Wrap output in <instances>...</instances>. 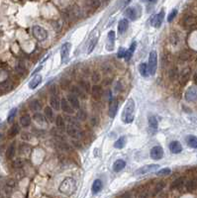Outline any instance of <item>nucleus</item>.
I'll use <instances>...</instances> for the list:
<instances>
[{
    "mask_svg": "<svg viewBox=\"0 0 197 198\" xmlns=\"http://www.w3.org/2000/svg\"><path fill=\"white\" fill-rule=\"evenodd\" d=\"M135 109H136V103L133 98H129L126 104L124 106L123 112L121 115L122 122L125 124H130L134 121L135 117Z\"/></svg>",
    "mask_w": 197,
    "mask_h": 198,
    "instance_id": "obj_1",
    "label": "nucleus"
},
{
    "mask_svg": "<svg viewBox=\"0 0 197 198\" xmlns=\"http://www.w3.org/2000/svg\"><path fill=\"white\" fill-rule=\"evenodd\" d=\"M58 191L66 196H70L76 191V181L72 177H66L61 182Z\"/></svg>",
    "mask_w": 197,
    "mask_h": 198,
    "instance_id": "obj_2",
    "label": "nucleus"
},
{
    "mask_svg": "<svg viewBox=\"0 0 197 198\" xmlns=\"http://www.w3.org/2000/svg\"><path fill=\"white\" fill-rule=\"evenodd\" d=\"M157 69V54L156 51H152L149 55L148 69L151 75H155Z\"/></svg>",
    "mask_w": 197,
    "mask_h": 198,
    "instance_id": "obj_3",
    "label": "nucleus"
},
{
    "mask_svg": "<svg viewBox=\"0 0 197 198\" xmlns=\"http://www.w3.org/2000/svg\"><path fill=\"white\" fill-rule=\"evenodd\" d=\"M32 33H33V36L35 37V39H37L38 41H45L48 38V32L47 30H45L44 28L41 27V26H34L32 28Z\"/></svg>",
    "mask_w": 197,
    "mask_h": 198,
    "instance_id": "obj_4",
    "label": "nucleus"
},
{
    "mask_svg": "<svg viewBox=\"0 0 197 198\" xmlns=\"http://www.w3.org/2000/svg\"><path fill=\"white\" fill-rule=\"evenodd\" d=\"M66 133H68L69 136H70L72 138H74V139H77V140L82 137L80 126L68 124V126H66Z\"/></svg>",
    "mask_w": 197,
    "mask_h": 198,
    "instance_id": "obj_5",
    "label": "nucleus"
},
{
    "mask_svg": "<svg viewBox=\"0 0 197 198\" xmlns=\"http://www.w3.org/2000/svg\"><path fill=\"white\" fill-rule=\"evenodd\" d=\"M70 48H72V44L70 43H65L62 44L61 47V62L65 63L69 61V53H70Z\"/></svg>",
    "mask_w": 197,
    "mask_h": 198,
    "instance_id": "obj_6",
    "label": "nucleus"
},
{
    "mask_svg": "<svg viewBox=\"0 0 197 198\" xmlns=\"http://www.w3.org/2000/svg\"><path fill=\"white\" fill-rule=\"evenodd\" d=\"M160 168L159 164H148V165H144L140 168L139 169H137L135 171V175H143V174H147V173H151L156 171V170Z\"/></svg>",
    "mask_w": 197,
    "mask_h": 198,
    "instance_id": "obj_7",
    "label": "nucleus"
},
{
    "mask_svg": "<svg viewBox=\"0 0 197 198\" xmlns=\"http://www.w3.org/2000/svg\"><path fill=\"white\" fill-rule=\"evenodd\" d=\"M182 25L185 29H192L197 25V17L195 15H186L183 18Z\"/></svg>",
    "mask_w": 197,
    "mask_h": 198,
    "instance_id": "obj_8",
    "label": "nucleus"
},
{
    "mask_svg": "<svg viewBox=\"0 0 197 198\" xmlns=\"http://www.w3.org/2000/svg\"><path fill=\"white\" fill-rule=\"evenodd\" d=\"M150 156H151V157L155 161L161 160V158L164 157V150H163V148L160 147V146L153 147V148H152L151 152H150Z\"/></svg>",
    "mask_w": 197,
    "mask_h": 198,
    "instance_id": "obj_9",
    "label": "nucleus"
},
{
    "mask_svg": "<svg viewBox=\"0 0 197 198\" xmlns=\"http://www.w3.org/2000/svg\"><path fill=\"white\" fill-rule=\"evenodd\" d=\"M164 10H161L160 13L156 14L151 20V24L153 27L155 28H160L161 26L164 21Z\"/></svg>",
    "mask_w": 197,
    "mask_h": 198,
    "instance_id": "obj_10",
    "label": "nucleus"
},
{
    "mask_svg": "<svg viewBox=\"0 0 197 198\" xmlns=\"http://www.w3.org/2000/svg\"><path fill=\"white\" fill-rule=\"evenodd\" d=\"M115 48V32L109 31L107 35V44H106V50L112 51Z\"/></svg>",
    "mask_w": 197,
    "mask_h": 198,
    "instance_id": "obj_11",
    "label": "nucleus"
},
{
    "mask_svg": "<svg viewBox=\"0 0 197 198\" xmlns=\"http://www.w3.org/2000/svg\"><path fill=\"white\" fill-rule=\"evenodd\" d=\"M185 99L187 102H194L197 100V88L196 87H189L185 92Z\"/></svg>",
    "mask_w": 197,
    "mask_h": 198,
    "instance_id": "obj_12",
    "label": "nucleus"
},
{
    "mask_svg": "<svg viewBox=\"0 0 197 198\" xmlns=\"http://www.w3.org/2000/svg\"><path fill=\"white\" fill-rule=\"evenodd\" d=\"M117 110H118V101L116 99L110 100L109 108H108V116L110 118H115L116 114H117Z\"/></svg>",
    "mask_w": 197,
    "mask_h": 198,
    "instance_id": "obj_13",
    "label": "nucleus"
},
{
    "mask_svg": "<svg viewBox=\"0 0 197 198\" xmlns=\"http://www.w3.org/2000/svg\"><path fill=\"white\" fill-rule=\"evenodd\" d=\"M90 92H91L92 98L95 99V100H100V98L102 97V95H103V90H102L101 87L97 84L93 85L91 88H90Z\"/></svg>",
    "mask_w": 197,
    "mask_h": 198,
    "instance_id": "obj_14",
    "label": "nucleus"
},
{
    "mask_svg": "<svg viewBox=\"0 0 197 198\" xmlns=\"http://www.w3.org/2000/svg\"><path fill=\"white\" fill-rule=\"evenodd\" d=\"M190 72H191V69L187 67V69H184L181 73L179 75V83L181 85H185L189 80V77H190Z\"/></svg>",
    "mask_w": 197,
    "mask_h": 198,
    "instance_id": "obj_15",
    "label": "nucleus"
},
{
    "mask_svg": "<svg viewBox=\"0 0 197 198\" xmlns=\"http://www.w3.org/2000/svg\"><path fill=\"white\" fill-rule=\"evenodd\" d=\"M124 15L132 21H135L138 18V10L136 9V7H128L125 9Z\"/></svg>",
    "mask_w": 197,
    "mask_h": 198,
    "instance_id": "obj_16",
    "label": "nucleus"
},
{
    "mask_svg": "<svg viewBox=\"0 0 197 198\" xmlns=\"http://www.w3.org/2000/svg\"><path fill=\"white\" fill-rule=\"evenodd\" d=\"M61 108L66 114H70V115H72V114L74 113V109L72 107V105H70L69 103L68 99H65V98H62V100H61Z\"/></svg>",
    "mask_w": 197,
    "mask_h": 198,
    "instance_id": "obj_17",
    "label": "nucleus"
},
{
    "mask_svg": "<svg viewBox=\"0 0 197 198\" xmlns=\"http://www.w3.org/2000/svg\"><path fill=\"white\" fill-rule=\"evenodd\" d=\"M68 101L70 105H72V107L73 109H79L80 108V103H79V99H78V97L76 96V95H74V94H69V96H68Z\"/></svg>",
    "mask_w": 197,
    "mask_h": 198,
    "instance_id": "obj_18",
    "label": "nucleus"
},
{
    "mask_svg": "<svg viewBox=\"0 0 197 198\" xmlns=\"http://www.w3.org/2000/svg\"><path fill=\"white\" fill-rule=\"evenodd\" d=\"M50 105L53 109L58 111L61 109V100L58 97L57 94H52V96L50 98Z\"/></svg>",
    "mask_w": 197,
    "mask_h": 198,
    "instance_id": "obj_19",
    "label": "nucleus"
},
{
    "mask_svg": "<svg viewBox=\"0 0 197 198\" xmlns=\"http://www.w3.org/2000/svg\"><path fill=\"white\" fill-rule=\"evenodd\" d=\"M169 150L172 154H180L182 152V146L178 141H172L169 144Z\"/></svg>",
    "mask_w": 197,
    "mask_h": 198,
    "instance_id": "obj_20",
    "label": "nucleus"
},
{
    "mask_svg": "<svg viewBox=\"0 0 197 198\" xmlns=\"http://www.w3.org/2000/svg\"><path fill=\"white\" fill-rule=\"evenodd\" d=\"M129 28V21L127 19H121L118 23V33L123 35Z\"/></svg>",
    "mask_w": 197,
    "mask_h": 198,
    "instance_id": "obj_21",
    "label": "nucleus"
},
{
    "mask_svg": "<svg viewBox=\"0 0 197 198\" xmlns=\"http://www.w3.org/2000/svg\"><path fill=\"white\" fill-rule=\"evenodd\" d=\"M34 120H35V122L37 123L38 125H40V126H47V118L45 117V115H43V114H40V113H35L34 114Z\"/></svg>",
    "mask_w": 197,
    "mask_h": 198,
    "instance_id": "obj_22",
    "label": "nucleus"
},
{
    "mask_svg": "<svg viewBox=\"0 0 197 198\" xmlns=\"http://www.w3.org/2000/svg\"><path fill=\"white\" fill-rule=\"evenodd\" d=\"M42 82V75L40 74H37L32 78V80H30L29 82V88L30 89H35L41 84Z\"/></svg>",
    "mask_w": 197,
    "mask_h": 198,
    "instance_id": "obj_23",
    "label": "nucleus"
},
{
    "mask_svg": "<svg viewBox=\"0 0 197 198\" xmlns=\"http://www.w3.org/2000/svg\"><path fill=\"white\" fill-rule=\"evenodd\" d=\"M126 166V161L124 160H117L113 164V170L115 172H120L121 170H123Z\"/></svg>",
    "mask_w": 197,
    "mask_h": 198,
    "instance_id": "obj_24",
    "label": "nucleus"
},
{
    "mask_svg": "<svg viewBox=\"0 0 197 198\" xmlns=\"http://www.w3.org/2000/svg\"><path fill=\"white\" fill-rule=\"evenodd\" d=\"M136 48H137V43L136 42H133L131 44V46H130L129 50L126 51V54H125L124 58L127 62L130 61V59H131V58L133 57V55H134V53H135V51H136Z\"/></svg>",
    "mask_w": 197,
    "mask_h": 198,
    "instance_id": "obj_25",
    "label": "nucleus"
},
{
    "mask_svg": "<svg viewBox=\"0 0 197 198\" xmlns=\"http://www.w3.org/2000/svg\"><path fill=\"white\" fill-rule=\"evenodd\" d=\"M148 123H149V127L150 129L153 130V131H157V127H159V121L156 116H150L148 118Z\"/></svg>",
    "mask_w": 197,
    "mask_h": 198,
    "instance_id": "obj_26",
    "label": "nucleus"
},
{
    "mask_svg": "<svg viewBox=\"0 0 197 198\" xmlns=\"http://www.w3.org/2000/svg\"><path fill=\"white\" fill-rule=\"evenodd\" d=\"M192 57H193V53L189 50H184L179 54V58L183 62L190 61V59H192Z\"/></svg>",
    "mask_w": 197,
    "mask_h": 198,
    "instance_id": "obj_27",
    "label": "nucleus"
},
{
    "mask_svg": "<svg viewBox=\"0 0 197 198\" xmlns=\"http://www.w3.org/2000/svg\"><path fill=\"white\" fill-rule=\"evenodd\" d=\"M70 91L72 93L76 95L77 97H81V98H84L85 97V94H84V90L81 88L80 86H76V85H72L70 87Z\"/></svg>",
    "mask_w": 197,
    "mask_h": 198,
    "instance_id": "obj_28",
    "label": "nucleus"
},
{
    "mask_svg": "<svg viewBox=\"0 0 197 198\" xmlns=\"http://www.w3.org/2000/svg\"><path fill=\"white\" fill-rule=\"evenodd\" d=\"M103 187V184H102V181L100 179H95L93 181L92 186H91V190L94 194H96L98 192H100Z\"/></svg>",
    "mask_w": 197,
    "mask_h": 198,
    "instance_id": "obj_29",
    "label": "nucleus"
},
{
    "mask_svg": "<svg viewBox=\"0 0 197 198\" xmlns=\"http://www.w3.org/2000/svg\"><path fill=\"white\" fill-rule=\"evenodd\" d=\"M29 107L31 110L34 111V112H39V111L42 109V104L38 99H34V100H32L29 103Z\"/></svg>",
    "mask_w": 197,
    "mask_h": 198,
    "instance_id": "obj_30",
    "label": "nucleus"
},
{
    "mask_svg": "<svg viewBox=\"0 0 197 198\" xmlns=\"http://www.w3.org/2000/svg\"><path fill=\"white\" fill-rule=\"evenodd\" d=\"M15 152H16V146H15V143H12L6 150L7 160H12L13 157L15 156Z\"/></svg>",
    "mask_w": 197,
    "mask_h": 198,
    "instance_id": "obj_31",
    "label": "nucleus"
},
{
    "mask_svg": "<svg viewBox=\"0 0 197 198\" xmlns=\"http://www.w3.org/2000/svg\"><path fill=\"white\" fill-rule=\"evenodd\" d=\"M185 141H186L187 145L190 147L192 149H197V137L195 136H187L186 139H185Z\"/></svg>",
    "mask_w": 197,
    "mask_h": 198,
    "instance_id": "obj_32",
    "label": "nucleus"
},
{
    "mask_svg": "<svg viewBox=\"0 0 197 198\" xmlns=\"http://www.w3.org/2000/svg\"><path fill=\"white\" fill-rule=\"evenodd\" d=\"M45 117L47 118V120L49 122H53L54 121V112H53V108L50 106L45 107Z\"/></svg>",
    "mask_w": 197,
    "mask_h": 198,
    "instance_id": "obj_33",
    "label": "nucleus"
},
{
    "mask_svg": "<svg viewBox=\"0 0 197 198\" xmlns=\"http://www.w3.org/2000/svg\"><path fill=\"white\" fill-rule=\"evenodd\" d=\"M139 72L143 77H147L149 73V69H148V65L146 62H142L139 65Z\"/></svg>",
    "mask_w": 197,
    "mask_h": 198,
    "instance_id": "obj_34",
    "label": "nucleus"
},
{
    "mask_svg": "<svg viewBox=\"0 0 197 198\" xmlns=\"http://www.w3.org/2000/svg\"><path fill=\"white\" fill-rule=\"evenodd\" d=\"M126 142H127V139H126V137H121L119 138L118 140L115 142V144H114V148L115 149H118V150H121V149H123L125 145H126Z\"/></svg>",
    "mask_w": 197,
    "mask_h": 198,
    "instance_id": "obj_35",
    "label": "nucleus"
},
{
    "mask_svg": "<svg viewBox=\"0 0 197 198\" xmlns=\"http://www.w3.org/2000/svg\"><path fill=\"white\" fill-rule=\"evenodd\" d=\"M183 185H184V178L179 177L171 183V188L172 189H180Z\"/></svg>",
    "mask_w": 197,
    "mask_h": 198,
    "instance_id": "obj_36",
    "label": "nucleus"
},
{
    "mask_svg": "<svg viewBox=\"0 0 197 198\" xmlns=\"http://www.w3.org/2000/svg\"><path fill=\"white\" fill-rule=\"evenodd\" d=\"M20 124L22 127H29L31 125V117L30 115L25 114L20 118Z\"/></svg>",
    "mask_w": 197,
    "mask_h": 198,
    "instance_id": "obj_37",
    "label": "nucleus"
},
{
    "mask_svg": "<svg viewBox=\"0 0 197 198\" xmlns=\"http://www.w3.org/2000/svg\"><path fill=\"white\" fill-rule=\"evenodd\" d=\"M56 125L58 129H65V121L64 120V117L61 116V115H58L57 118H56Z\"/></svg>",
    "mask_w": 197,
    "mask_h": 198,
    "instance_id": "obj_38",
    "label": "nucleus"
},
{
    "mask_svg": "<svg viewBox=\"0 0 197 198\" xmlns=\"http://www.w3.org/2000/svg\"><path fill=\"white\" fill-rule=\"evenodd\" d=\"M197 188V179H191L189 180L187 183H186V190L189 192L193 191V190H195Z\"/></svg>",
    "mask_w": 197,
    "mask_h": 198,
    "instance_id": "obj_39",
    "label": "nucleus"
},
{
    "mask_svg": "<svg viewBox=\"0 0 197 198\" xmlns=\"http://www.w3.org/2000/svg\"><path fill=\"white\" fill-rule=\"evenodd\" d=\"M79 86L85 91V92H90V88H91V86H90V83L87 80H85V79H80Z\"/></svg>",
    "mask_w": 197,
    "mask_h": 198,
    "instance_id": "obj_40",
    "label": "nucleus"
},
{
    "mask_svg": "<svg viewBox=\"0 0 197 198\" xmlns=\"http://www.w3.org/2000/svg\"><path fill=\"white\" fill-rule=\"evenodd\" d=\"M31 150H32V149H31V147L29 145H22L19 148V153H20V154H25V156L30 154Z\"/></svg>",
    "mask_w": 197,
    "mask_h": 198,
    "instance_id": "obj_41",
    "label": "nucleus"
},
{
    "mask_svg": "<svg viewBox=\"0 0 197 198\" xmlns=\"http://www.w3.org/2000/svg\"><path fill=\"white\" fill-rule=\"evenodd\" d=\"M19 131H20V128H19V125H18V124H14V125L10 128L9 132H8L9 137H15V136H16V135H18Z\"/></svg>",
    "mask_w": 197,
    "mask_h": 198,
    "instance_id": "obj_42",
    "label": "nucleus"
},
{
    "mask_svg": "<svg viewBox=\"0 0 197 198\" xmlns=\"http://www.w3.org/2000/svg\"><path fill=\"white\" fill-rule=\"evenodd\" d=\"M12 88V83H11L9 80H5L2 83H0V89L4 90V91H8Z\"/></svg>",
    "mask_w": 197,
    "mask_h": 198,
    "instance_id": "obj_43",
    "label": "nucleus"
},
{
    "mask_svg": "<svg viewBox=\"0 0 197 198\" xmlns=\"http://www.w3.org/2000/svg\"><path fill=\"white\" fill-rule=\"evenodd\" d=\"M25 165V160L23 158H16L13 161V166L15 168H21Z\"/></svg>",
    "mask_w": 197,
    "mask_h": 198,
    "instance_id": "obj_44",
    "label": "nucleus"
},
{
    "mask_svg": "<svg viewBox=\"0 0 197 198\" xmlns=\"http://www.w3.org/2000/svg\"><path fill=\"white\" fill-rule=\"evenodd\" d=\"M97 40H98V38H97V37H95V38H92V40H90L89 45H88L87 54H90V53H91V51L94 50V48H95L96 44H97Z\"/></svg>",
    "mask_w": 197,
    "mask_h": 198,
    "instance_id": "obj_45",
    "label": "nucleus"
},
{
    "mask_svg": "<svg viewBox=\"0 0 197 198\" xmlns=\"http://www.w3.org/2000/svg\"><path fill=\"white\" fill-rule=\"evenodd\" d=\"M16 113H17V108H13L10 110V112L8 114V117H7V122L8 123H12L15 116H16Z\"/></svg>",
    "mask_w": 197,
    "mask_h": 198,
    "instance_id": "obj_46",
    "label": "nucleus"
},
{
    "mask_svg": "<svg viewBox=\"0 0 197 198\" xmlns=\"http://www.w3.org/2000/svg\"><path fill=\"white\" fill-rule=\"evenodd\" d=\"M171 173V169L168 168H161L157 171V175H160V176H164V175H169Z\"/></svg>",
    "mask_w": 197,
    "mask_h": 198,
    "instance_id": "obj_47",
    "label": "nucleus"
},
{
    "mask_svg": "<svg viewBox=\"0 0 197 198\" xmlns=\"http://www.w3.org/2000/svg\"><path fill=\"white\" fill-rule=\"evenodd\" d=\"M88 5L92 8V9H97L98 7L101 5L99 0H88Z\"/></svg>",
    "mask_w": 197,
    "mask_h": 198,
    "instance_id": "obj_48",
    "label": "nucleus"
},
{
    "mask_svg": "<svg viewBox=\"0 0 197 198\" xmlns=\"http://www.w3.org/2000/svg\"><path fill=\"white\" fill-rule=\"evenodd\" d=\"M101 79V76H100V73L97 72V71H94V72L91 74V80L94 84H96L97 82H99Z\"/></svg>",
    "mask_w": 197,
    "mask_h": 198,
    "instance_id": "obj_49",
    "label": "nucleus"
},
{
    "mask_svg": "<svg viewBox=\"0 0 197 198\" xmlns=\"http://www.w3.org/2000/svg\"><path fill=\"white\" fill-rule=\"evenodd\" d=\"M168 76H169V78L171 79V80H173V79H175L177 76H178V71H177L176 67H174V69H171V70H169Z\"/></svg>",
    "mask_w": 197,
    "mask_h": 198,
    "instance_id": "obj_50",
    "label": "nucleus"
},
{
    "mask_svg": "<svg viewBox=\"0 0 197 198\" xmlns=\"http://www.w3.org/2000/svg\"><path fill=\"white\" fill-rule=\"evenodd\" d=\"M65 119H66V122H68V124L76 125V126H80L79 123H78V121H77V118H73V117H69V116H66Z\"/></svg>",
    "mask_w": 197,
    "mask_h": 198,
    "instance_id": "obj_51",
    "label": "nucleus"
},
{
    "mask_svg": "<svg viewBox=\"0 0 197 198\" xmlns=\"http://www.w3.org/2000/svg\"><path fill=\"white\" fill-rule=\"evenodd\" d=\"M76 118H77V120H79V121H84L85 119H86V113H85V111L83 110H78V112L76 114Z\"/></svg>",
    "mask_w": 197,
    "mask_h": 198,
    "instance_id": "obj_52",
    "label": "nucleus"
},
{
    "mask_svg": "<svg viewBox=\"0 0 197 198\" xmlns=\"http://www.w3.org/2000/svg\"><path fill=\"white\" fill-rule=\"evenodd\" d=\"M164 181H160V183H157V186H156V188H155V190H153V195H157V192H160L161 190H163V188L164 187Z\"/></svg>",
    "mask_w": 197,
    "mask_h": 198,
    "instance_id": "obj_53",
    "label": "nucleus"
},
{
    "mask_svg": "<svg viewBox=\"0 0 197 198\" xmlns=\"http://www.w3.org/2000/svg\"><path fill=\"white\" fill-rule=\"evenodd\" d=\"M176 15H177V10L176 9H173L171 13L168 14V17H167V22L168 23H171L173 21V19H174L176 17Z\"/></svg>",
    "mask_w": 197,
    "mask_h": 198,
    "instance_id": "obj_54",
    "label": "nucleus"
},
{
    "mask_svg": "<svg viewBox=\"0 0 197 198\" xmlns=\"http://www.w3.org/2000/svg\"><path fill=\"white\" fill-rule=\"evenodd\" d=\"M125 54H126V50H125V48L120 47V48H119V50H118L117 57L119 58H124V57H125Z\"/></svg>",
    "mask_w": 197,
    "mask_h": 198,
    "instance_id": "obj_55",
    "label": "nucleus"
},
{
    "mask_svg": "<svg viewBox=\"0 0 197 198\" xmlns=\"http://www.w3.org/2000/svg\"><path fill=\"white\" fill-rule=\"evenodd\" d=\"M15 185H16V181L14 179H8L6 181V186L7 187H10V188H13L15 187Z\"/></svg>",
    "mask_w": 197,
    "mask_h": 198,
    "instance_id": "obj_56",
    "label": "nucleus"
},
{
    "mask_svg": "<svg viewBox=\"0 0 197 198\" xmlns=\"http://www.w3.org/2000/svg\"><path fill=\"white\" fill-rule=\"evenodd\" d=\"M132 0H122V2H121V7H125V6H127L128 4L131 3Z\"/></svg>",
    "mask_w": 197,
    "mask_h": 198,
    "instance_id": "obj_57",
    "label": "nucleus"
},
{
    "mask_svg": "<svg viewBox=\"0 0 197 198\" xmlns=\"http://www.w3.org/2000/svg\"><path fill=\"white\" fill-rule=\"evenodd\" d=\"M193 79H194V82H195V84H197V73L194 75V77H193Z\"/></svg>",
    "mask_w": 197,
    "mask_h": 198,
    "instance_id": "obj_58",
    "label": "nucleus"
},
{
    "mask_svg": "<svg viewBox=\"0 0 197 198\" xmlns=\"http://www.w3.org/2000/svg\"><path fill=\"white\" fill-rule=\"evenodd\" d=\"M147 1H148L149 3H156L157 0H147Z\"/></svg>",
    "mask_w": 197,
    "mask_h": 198,
    "instance_id": "obj_59",
    "label": "nucleus"
},
{
    "mask_svg": "<svg viewBox=\"0 0 197 198\" xmlns=\"http://www.w3.org/2000/svg\"><path fill=\"white\" fill-rule=\"evenodd\" d=\"M99 1H100V3H101V5H102V4H104L105 2H107V1H108V0H99Z\"/></svg>",
    "mask_w": 197,
    "mask_h": 198,
    "instance_id": "obj_60",
    "label": "nucleus"
},
{
    "mask_svg": "<svg viewBox=\"0 0 197 198\" xmlns=\"http://www.w3.org/2000/svg\"><path fill=\"white\" fill-rule=\"evenodd\" d=\"M0 123H1V120H0Z\"/></svg>",
    "mask_w": 197,
    "mask_h": 198,
    "instance_id": "obj_61",
    "label": "nucleus"
},
{
    "mask_svg": "<svg viewBox=\"0 0 197 198\" xmlns=\"http://www.w3.org/2000/svg\"><path fill=\"white\" fill-rule=\"evenodd\" d=\"M196 61H197V58H196Z\"/></svg>",
    "mask_w": 197,
    "mask_h": 198,
    "instance_id": "obj_62",
    "label": "nucleus"
}]
</instances>
